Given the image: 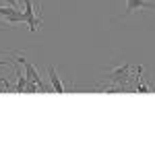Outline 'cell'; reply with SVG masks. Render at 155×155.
Wrapping results in <instances>:
<instances>
[{"label":"cell","mask_w":155,"mask_h":155,"mask_svg":"<svg viewBox=\"0 0 155 155\" xmlns=\"http://www.w3.org/2000/svg\"><path fill=\"white\" fill-rule=\"evenodd\" d=\"M106 83L110 85H116V87H128L134 77H130V66L128 64H124V66H116V68H110L106 72Z\"/></svg>","instance_id":"1"},{"label":"cell","mask_w":155,"mask_h":155,"mask_svg":"<svg viewBox=\"0 0 155 155\" xmlns=\"http://www.w3.org/2000/svg\"><path fill=\"white\" fill-rule=\"evenodd\" d=\"M15 62L23 64V66H25V74H27V79L39 85V89H41L44 93H48L50 89L46 87V85H44V81H41V77H39V72H37V68H35V66H33V64H31V62H29L27 58H25L23 54H17V56H15Z\"/></svg>","instance_id":"2"},{"label":"cell","mask_w":155,"mask_h":155,"mask_svg":"<svg viewBox=\"0 0 155 155\" xmlns=\"http://www.w3.org/2000/svg\"><path fill=\"white\" fill-rule=\"evenodd\" d=\"M25 4V11H23V21L29 25L31 31H37V25L41 23V15H39V6H33L31 0H23Z\"/></svg>","instance_id":"3"},{"label":"cell","mask_w":155,"mask_h":155,"mask_svg":"<svg viewBox=\"0 0 155 155\" xmlns=\"http://www.w3.org/2000/svg\"><path fill=\"white\" fill-rule=\"evenodd\" d=\"M143 8H151L155 11V2H149V0H126V11L122 17H128L137 11H143Z\"/></svg>","instance_id":"4"},{"label":"cell","mask_w":155,"mask_h":155,"mask_svg":"<svg viewBox=\"0 0 155 155\" xmlns=\"http://www.w3.org/2000/svg\"><path fill=\"white\" fill-rule=\"evenodd\" d=\"M48 74H50V83H52V87L56 89V93H64V85H62L58 72H56V68H54L52 64L48 66Z\"/></svg>","instance_id":"5"},{"label":"cell","mask_w":155,"mask_h":155,"mask_svg":"<svg viewBox=\"0 0 155 155\" xmlns=\"http://www.w3.org/2000/svg\"><path fill=\"white\" fill-rule=\"evenodd\" d=\"M15 77H17V83H15V93H23L25 89H27V74H23V72L15 71Z\"/></svg>","instance_id":"6"},{"label":"cell","mask_w":155,"mask_h":155,"mask_svg":"<svg viewBox=\"0 0 155 155\" xmlns=\"http://www.w3.org/2000/svg\"><path fill=\"white\" fill-rule=\"evenodd\" d=\"M37 87H39L37 83H33V81H29V79H27V89H25L27 93H35V91H37Z\"/></svg>","instance_id":"7"},{"label":"cell","mask_w":155,"mask_h":155,"mask_svg":"<svg viewBox=\"0 0 155 155\" xmlns=\"http://www.w3.org/2000/svg\"><path fill=\"white\" fill-rule=\"evenodd\" d=\"M8 6H12V8H19V0H4Z\"/></svg>","instance_id":"8"}]
</instances>
